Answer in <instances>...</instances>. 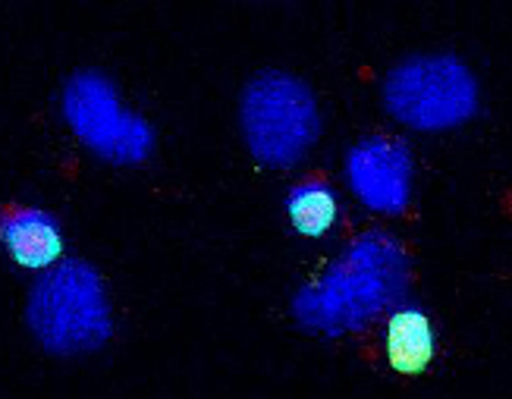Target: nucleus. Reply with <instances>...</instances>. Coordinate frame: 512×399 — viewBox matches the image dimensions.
I'll use <instances>...</instances> for the list:
<instances>
[{
  "mask_svg": "<svg viewBox=\"0 0 512 399\" xmlns=\"http://www.w3.org/2000/svg\"><path fill=\"white\" fill-rule=\"evenodd\" d=\"M412 261L393 233L368 230L315 280L293 296L296 324L308 334H359L406 299Z\"/></svg>",
  "mask_w": 512,
  "mask_h": 399,
  "instance_id": "obj_1",
  "label": "nucleus"
},
{
  "mask_svg": "<svg viewBox=\"0 0 512 399\" xmlns=\"http://www.w3.org/2000/svg\"><path fill=\"white\" fill-rule=\"evenodd\" d=\"M35 340L54 356H82L114 337V315L101 274L85 261H60L44 271L26 305Z\"/></svg>",
  "mask_w": 512,
  "mask_h": 399,
  "instance_id": "obj_2",
  "label": "nucleus"
},
{
  "mask_svg": "<svg viewBox=\"0 0 512 399\" xmlns=\"http://www.w3.org/2000/svg\"><path fill=\"white\" fill-rule=\"evenodd\" d=\"M384 107L418 132H443L469 123L478 110L475 73L453 54H415L384 79Z\"/></svg>",
  "mask_w": 512,
  "mask_h": 399,
  "instance_id": "obj_3",
  "label": "nucleus"
},
{
  "mask_svg": "<svg viewBox=\"0 0 512 399\" xmlns=\"http://www.w3.org/2000/svg\"><path fill=\"white\" fill-rule=\"evenodd\" d=\"M242 132L261 164L289 167L318 142L321 114L311 88L280 70L258 73L242 92Z\"/></svg>",
  "mask_w": 512,
  "mask_h": 399,
  "instance_id": "obj_4",
  "label": "nucleus"
},
{
  "mask_svg": "<svg viewBox=\"0 0 512 399\" xmlns=\"http://www.w3.org/2000/svg\"><path fill=\"white\" fill-rule=\"evenodd\" d=\"M63 117L76 139L110 164H142L154 151V129L120 104L117 85L98 70H79L63 85Z\"/></svg>",
  "mask_w": 512,
  "mask_h": 399,
  "instance_id": "obj_5",
  "label": "nucleus"
},
{
  "mask_svg": "<svg viewBox=\"0 0 512 399\" xmlns=\"http://www.w3.org/2000/svg\"><path fill=\"white\" fill-rule=\"evenodd\" d=\"M349 186L377 214H403L412 198V151L403 139L371 136L346 158Z\"/></svg>",
  "mask_w": 512,
  "mask_h": 399,
  "instance_id": "obj_6",
  "label": "nucleus"
},
{
  "mask_svg": "<svg viewBox=\"0 0 512 399\" xmlns=\"http://www.w3.org/2000/svg\"><path fill=\"white\" fill-rule=\"evenodd\" d=\"M0 242L19 268L29 271H48L63 255L57 217L38 208H16L0 217Z\"/></svg>",
  "mask_w": 512,
  "mask_h": 399,
  "instance_id": "obj_7",
  "label": "nucleus"
},
{
  "mask_svg": "<svg viewBox=\"0 0 512 399\" xmlns=\"http://www.w3.org/2000/svg\"><path fill=\"white\" fill-rule=\"evenodd\" d=\"M387 359L396 371L421 374L434 359V327L418 308H396L387 321Z\"/></svg>",
  "mask_w": 512,
  "mask_h": 399,
  "instance_id": "obj_8",
  "label": "nucleus"
},
{
  "mask_svg": "<svg viewBox=\"0 0 512 399\" xmlns=\"http://www.w3.org/2000/svg\"><path fill=\"white\" fill-rule=\"evenodd\" d=\"M286 214L302 236H324L337 220V195L321 180H308L289 189Z\"/></svg>",
  "mask_w": 512,
  "mask_h": 399,
  "instance_id": "obj_9",
  "label": "nucleus"
}]
</instances>
